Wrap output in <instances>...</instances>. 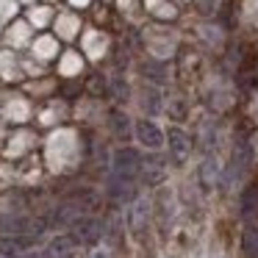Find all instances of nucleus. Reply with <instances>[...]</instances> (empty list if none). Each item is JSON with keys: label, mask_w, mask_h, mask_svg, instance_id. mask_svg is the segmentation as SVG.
Listing matches in <instances>:
<instances>
[{"label": "nucleus", "mask_w": 258, "mask_h": 258, "mask_svg": "<svg viewBox=\"0 0 258 258\" xmlns=\"http://www.w3.org/2000/svg\"><path fill=\"white\" fill-rule=\"evenodd\" d=\"M100 236H103V225L97 222L95 217H81V219H75V225H73V236L70 239L75 241V244H95V241H100Z\"/></svg>", "instance_id": "obj_1"}, {"label": "nucleus", "mask_w": 258, "mask_h": 258, "mask_svg": "<svg viewBox=\"0 0 258 258\" xmlns=\"http://www.w3.org/2000/svg\"><path fill=\"white\" fill-rule=\"evenodd\" d=\"M139 167H142V156L136 150H131V147H119V150L114 153V175H125V178H131Z\"/></svg>", "instance_id": "obj_2"}, {"label": "nucleus", "mask_w": 258, "mask_h": 258, "mask_svg": "<svg viewBox=\"0 0 258 258\" xmlns=\"http://www.w3.org/2000/svg\"><path fill=\"white\" fill-rule=\"evenodd\" d=\"M136 139H139L142 147H150V150L164 147L161 128H158L156 122H150V119H139V122H136Z\"/></svg>", "instance_id": "obj_3"}, {"label": "nucleus", "mask_w": 258, "mask_h": 258, "mask_svg": "<svg viewBox=\"0 0 258 258\" xmlns=\"http://www.w3.org/2000/svg\"><path fill=\"white\" fill-rule=\"evenodd\" d=\"M189 150H191V147H189V139H186L183 131H178V128L169 131V153H172L175 161H186Z\"/></svg>", "instance_id": "obj_4"}, {"label": "nucleus", "mask_w": 258, "mask_h": 258, "mask_svg": "<svg viewBox=\"0 0 258 258\" xmlns=\"http://www.w3.org/2000/svg\"><path fill=\"white\" fill-rule=\"evenodd\" d=\"M75 250V241L70 239V236H58V239L50 241V247H47V258H70Z\"/></svg>", "instance_id": "obj_5"}, {"label": "nucleus", "mask_w": 258, "mask_h": 258, "mask_svg": "<svg viewBox=\"0 0 258 258\" xmlns=\"http://www.w3.org/2000/svg\"><path fill=\"white\" fill-rule=\"evenodd\" d=\"M108 191H111V197L128 200V197H134V183H131V178H125V175H114L111 183H108Z\"/></svg>", "instance_id": "obj_6"}, {"label": "nucleus", "mask_w": 258, "mask_h": 258, "mask_svg": "<svg viewBox=\"0 0 258 258\" xmlns=\"http://www.w3.org/2000/svg\"><path fill=\"white\" fill-rule=\"evenodd\" d=\"M255 214H258V186H250L241 195V217H255Z\"/></svg>", "instance_id": "obj_7"}, {"label": "nucleus", "mask_w": 258, "mask_h": 258, "mask_svg": "<svg viewBox=\"0 0 258 258\" xmlns=\"http://www.w3.org/2000/svg\"><path fill=\"white\" fill-rule=\"evenodd\" d=\"M241 247H244V252L250 258H258V228H255V225H247V228H244Z\"/></svg>", "instance_id": "obj_8"}, {"label": "nucleus", "mask_w": 258, "mask_h": 258, "mask_svg": "<svg viewBox=\"0 0 258 258\" xmlns=\"http://www.w3.org/2000/svg\"><path fill=\"white\" fill-rule=\"evenodd\" d=\"M250 164V147L247 145H239L233 150V167L239 169V172H244V167Z\"/></svg>", "instance_id": "obj_9"}, {"label": "nucleus", "mask_w": 258, "mask_h": 258, "mask_svg": "<svg viewBox=\"0 0 258 258\" xmlns=\"http://www.w3.org/2000/svg\"><path fill=\"white\" fill-rule=\"evenodd\" d=\"M114 128H117V134H128V119H122V114H114Z\"/></svg>", "instance_id": "obj_10"}]
</instances>
